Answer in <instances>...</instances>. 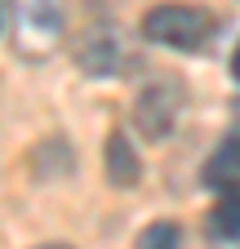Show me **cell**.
<instances>
[{"label": "cell", "instance_id": "cell-8", "mask_svg": "<svg viewBox=\"0 0 240 249\" xmlns=\"http://www.w3.org/2000/svg\"><path fill=\"white\" fill-rule=\"evenodd\" d=\"M183 245V231H178V223H152V227H142L138 236V249H178Z\"/></svg>", "mask_w": 240, "mask_h": 249}, {"label": "cell", "instance_id": "cell-5", "mask_svg": "<svg viewBox=\"0 0 240 249\" xmlns=\"http://www.w3.org/2000/svg\"><path fill=\"white\" fill-rule=\"evenodd\" d=\"M107 174H111L116 187H134L142 178V160L134 156V147H129L125 134H111L107 138Z\"/></svg>", "mask_w": 240, "mask_h": 249}, {"label": "cell", "instance_id": "cell-6", "mask_svg": "<svg viewBox=\"0 0 240 249\" xmlns=\"http://www.w3.org/2000/svg\"><path fill=\"white\" fill-rule=\"evenodd\" d=\"M205 182L218 187V192H236L240 187V138H227L218 147V156L205 165Z\"/></svg>", "mask_w": 240, "mask_h": 249}, {"label": "cell", "instance_id": "cell-7", "mask_svg": "<svg viewBox=\"0 0 240 249\" xmlns=\"http://www.w3.org/2000/svg\"><path fill=\"white\" fill-rule=\"evenodd\" d=\"M209 227H214L223 240H240V187L236 192H223V200L209 213Z\"/></svg>", "mask_w": 240, "mask_h": 249}, {"label": "cell", "instance_id": "cell-10", "mask_svg": "<svg viewBox=\"0 0 240 249\" xmlns=\"http://www.w3.org/2000/svg\"><path fill=\"white\" fill-rule=\"evenodd\" d=\"M40 249H67V245H40Z\"/></svg>", "mask_w": 240, "mask_h": 249}, {"label": "cell", "instance_id": "cell-9", "mask_svg": "<svg viewBox=\"0 0 240 249\" xmlns=\"http://www.w3.org/2000/svg\"><path fill=\"white\" fill-rule=\"evenodd\" d=\"M231 76L240 80V45H236V53H231Z\"/></svg>", "mask_w": 240, "mask_h": 249}, {"label": "cell", "instance_id": "cell-11", "mask_svg": "<svg viewBox=\"0 0 240 249\" xmlns=\"http://www.w3.org/2000/svg\"><path fill=\"white\" fill-rule=\"evenodd\" d=\"M236 107H240V103H236Z\"/></svg>", "mask_w": 240, "mask_h": 249}, {"label": "cell", "instance_id": "cell-3", "mask_svg": "<svg viewBox=\"0 0 240 249\" xmlns=\"http://www.w3.org/2000/svg\"><path fill=\"white\" fill-rule=\"evenodd\" d=\"M183 80L178 76H156V80H147L142 93H138V103H134V124H138V134L142 138H165L173 129V120L178 111H183Z\"/></svg>", "mask_w": 240, "mask_h": 249}, {"label": "cell", "instance_id": "cell-2", "mask_svg": "<svg viewBox=\"0 0 240 249\" xmlns=\"http://www.w3.org/2000/svg\"><path fill=\"white\" fill-rule=\"evenodd\" d=\"M67 0H14V45L22 58H45L63 40Z\"/></svg>", "mask_w": 240, "mask_h": 249}, {"label": "cell", "instance_id": "cell-4", "mask_svg": "<svg viewBox=\"0 0 240 249\" xmlns=\"http://www.w3.org/2000/svg\"><path fill=\"white\" fill-rule=\"evenodd\" d=\"M129 62H138V58L125 49V40H120L116 27L89 31L85 45H80V67L89 76H120V67H129Z\"/></svg>", "mask_w": 240, "mask_h": 249}, {"label": "cell", "instance_id": "cell-1", "mask_svg": "<svg viewBox=\"0 0 240 249\" xmlns=\"http://www.w3.org/2000/svg\"><path fill=\"white\" fill-rule=\"evenodd\" d=\"M214 14L200 9V5H156L142 14V36L156 40V45H169L178 53H200L214 36Z\"/></svg>", "mask_w": 240, "mask_h": 249}]
</instances>
